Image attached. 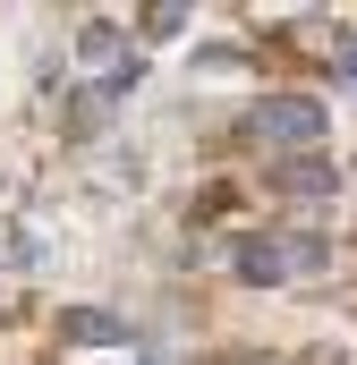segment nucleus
I'll list each match as a JSON object with an SVG mask.
<instances>
[{
  "mask_svg": "<svg viewBox=\"0 0 357 365\" xmlns=\"http://www.w3.org/2000/svg\"><path fill=\"white\" fill-rule=\"evenodd\" d=\"M323 128H332V119H323L315 93H264V102L247 110V136H256L264 153H315Z\"/></svg>",
  "mask_w": 357,
  "mask_h": 365,
  "instance_id": "obj_1",
  "label": "nucleus"
},
{
  "mask_svg": "<svg viewBox=\"0 0 357 365\" xmlns=\"http://www.w3.org/2000/svg\"><path fill=\"white\" fill-rule=\"evenodd\" d=\"M230 365H281V357H230Z\"/></svg>",
  "mask_w": 357,
  "mask_h": 365,
  "instance_id": "obj_7",
  "label": "nucleus"
},
{
  "mask_svg": "<svg viewBox=\"0 0 357 365\" xmlns=\"http://www.w3.org/2000/svg\"><path fill=\"white\" fill-rule=\"evenodd\" d=\"M60 340H77V349H111V340H128V323L102 314V306H69V314H60Z\"/></svg>",
  "mask_w": 357,
  "mask_h": 365,
  "instance_id": "obj_5",
  "label": "nucleus"
},
{
  "mask_svg": "<svg viewBox=\"0 0 357 365\" xmlns=\"http://www.w3.org/2000/svg\"><path fill=\"white\" fill-rule=\"evenodd\" d=\"M272 179L289 187V195H298V204H323V195H341V170H332V162H323V153H289V162H281V170H272Z\"/></svg>",
  "mask_w": 357,
  "mask_h": 365,
  "instance_id": "obj_4",
  "label": "nucleus"
},
{
  "mask_svg": "<svg viewBox=\"0 0 357 365\" xmlns=\"http://www.w3.org/2000/svg\"><path fill=\"white\" fill-rule=\"evenodd\" d=\"M77 68L102 77V93H128V86H136V51H128V34H119L111 17H94L86 34H77Z\"/></svg>",
  "mask_w": 357,
  "mask_h": 365,
  "instance_id": "obj_3",
  "label": "nucleus"
},
{
  "mask_svg": "<svg viewBox=\"0 0 357 365\" xmlns=\"http://www.w3.org/2000/svg\"><path fill=\"white\" fill-rule=\"evenodd\" d=\"M306 264H323L315 238H238V247H230V272H238V280H264V289L298 280Z\"/></svg>",
  "mask_w": 357,
  "mask_h": 365,
  "instance_id": "obj_2",
  "label": "nucleus"
},
{
  "mask_svg": "<svg viewBox=\"0 0 357 365\" xmlns=\"http://www.w3.org/2000/svg\"><path fill=\"white\" fill-rule=\"evenodd\" d=\"M341 77H349V86H357V51H349V60H341Z\"/></svg>",
  "mask_w": 357,
  "mask_h": 365,
  "instance_id": "obj_6",
  "label": "nucleus"
}]
</instances>
